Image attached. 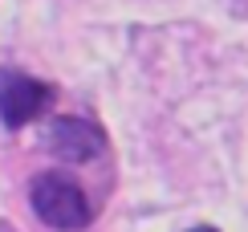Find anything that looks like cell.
<instances>
[{
	"mask_svg": "<svg viewBox=\"0 0 248 232\" xmlns=\"http://www.w3.org/2000/svg\"><path fill=\"white\" fill-rule=\"evenodd\" d=\"M45 147L65 163H90V159H98V155L106 151V134H102V126L90 122V118L61 114V118L49 122Z\"/></svg>",
	"mask_w": 248,
	"mask_h": 232,
	"instance_id": "cell-3",
	"label": "cell"
},
{
	"mask_svg": "<svg viewBox=\"0 0 248 232\" xmlns=\"http://www.w3.org/2000/svg\"><path fill=\"white\" fill-rule=\"evenodd\" d=\"M191 232H220V228H212V224H200V228H191Z\"/></svg>",
	"mask_w": 248,
	"mask_h": 232,
	"instance_id": "cell-4",
	"label": "cell"
},
{
	"mask_svg": "<svg viewBox=\"0 0 248 232\" xmlns=\"http://www.w3.org/2000/svg\"><path fill=\"white\" fill-rule=\"evenodd\" d=\"M53 86L41 78H29L20 69H0V122L8 131H20L53 106Z\"/></svg>",
	"mask_w": 248,
	"mask_h": 232,
	"instance_id": "cell-2",
	"label": "cell"
},
{
	"mask_svg": "<svg viewBox=\"0 0 248 232\" xmlns=\"http://www.w3.org/2000/svg\"><path fill=\"white\" fill-rule=\"evenodd\" d=\"M29 199H33V212L57 232H81L94 220V208H90L81 183L69 179L65 171H41L29 187Z\"/></svg>",
	"mask_w": 248,
	"mask_h": 232,
	"instance_id": "cell-1",
	"label": "cell"
}]
</instances>
